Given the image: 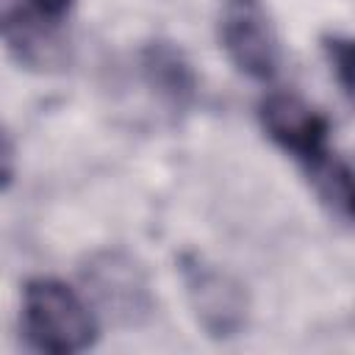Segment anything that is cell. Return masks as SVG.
I'll use <instances>...</instances> for the list:
<instances>
[{"mask_svg":"<svg viewBox=\"0 0 355 355\" xmlns=\"http://www.w3.org/2000/svg\"><path fill=\"white\" fill-rule=\"evenodd\" d=\"M22 333L36 352L72 355L94 347L97 322L75 288L55 277H33L22 288Z\"/></svg>","mask_w":355,"mask_h":355,"instance_id":"cell-1","label":"cell"},{"mask_svg":"<svg viewBox=\"0 0 355 355\" xmlns=\"http://www.w3.org/2000/svg\"><path fill=\"white\" fill-rule=\"evenodd\" d=\"M180 280L197 324L216 341H227L247 327L250 297L244 286L222 266L197 252L180 255Z\"/></svg>","mask_w":355,"mask_h":355,"instance_id":"cell-2","label":"cell"},{"mask_svg":"<svg viewBox=\"0 0 355 355\" xmlns=\"http://www.w3.org/2000/svg\"><path fill=\"white\" fill-rule=\"evenodd\" d=\"M219 39L239 72L269 80L280 69V39L261 0H225L219 11Z\"/></svg>","mask_w":355,"mask_h":355,"instance_id":"cell-3","label":"cell"},{"mask_svg":"<svg viewBox=\"0 0 355 355\" xmlns=\"http://www.w3.org/2000/svg\"><path fill=\"white\" fill-rule=\"evenodd\" d=\"M89 291L103 311L122 324H139L153 311V294L144 269L122 250L94 252L83 269Z\"/></svg>","mask_w":355,"mask_h":355,"instance_id":"cell-4","label":"cell"},{"mask_svg":"<svg viewBox=\"0 0 355 355\" xmlns=\"http://www.w3.org/2000/svg\"><path fill=\"white\" fill-rule=\"evenodd\" d=\"M258 116H261L266 136L280 150H286L300 166L330 150L327 147V136H330L327 116L319 108H313L308 100H302L300 94H291V92L266 94L258 105Z\"/></svg>","mask_w":355,"mask_h":355,"instance_id":"cell-5","label":"cell"},{"mask_svg":"<svg viewBox=\"0 0 355 355\" xmlns=\"http://www.w3.org/2000/svg\"><path fill=\"white\" fill-rule=\"evenodd\" d=\"M139 75L169 114H186L197 103V72L189 55L169 39H153L139 50Z\"/></svg>","mask_w":355,"mask_h":355,"instance_id":"cell-6","label":"cell"},{"mask_svg":"<svg viewBox=\"0 0 355 355\" xmlns=\"http://www.w3.org/2000/svg\"><path fill=\"white\" fill-rule=\"evenodd\" d=\"M55 22L22 8H0V39L6 47L31 67H50L58 61L61 42L53 33Z\"/></svg>","mask_w":355,"mask_h":355,"instance_id":"cell-7","label":"cell"},{"mask_svg":"<svg viewBox=\"0 0 355 355\" xmlns=\"http://www.w3.org/2000/svg\"><path fill=\"white\" fill-rule=\"evenodd\" d=\"M302 172L308 178V183L313 186L319 202L327 208V214L333 219H338L341 225L352 222V172L349 164L336 155V153H324L308 164H302Z\"/></svg>","mask_w":355,"mask_h":355,"instance_id":"cell-8","label":"cell"},{"mask_svg":"<svg viewBox=\"0 0 355 355\" xmlns=\"http://www.w3.org/2000/svg\"><path fill=\"white\" fill-rule=\"evenodd\" d=\"M322 50H324V61H327L341 94L349 100L352 97V44H349V39L341 33H327L322 39Z\"/></svg>","mask_w":355,"mask_h":355,"instance_id":"cell-9","label":"cell"},{"mask_svg":"<svg viewBox=\"0 0 355 355\" xmlns=\"http://www.w3.org/2000/svg\"><path fill=\"white\" fill-rule=\"evenodd\" d=\"M75 0H25V8L33 11L36 17L47 19V22H61L67 17V11L72 8Z\"/></svg>","mask_w":355,"mask_h":355,"instance_id":"cell-10","label":"cell"},{"mask_svg":"<svg viewBox=\"0 0 355 355\" xmlns=\"http://www.w3.org/2000/svg\"><path fill=\"white\" fill-rule=\"evenodd\" d=\"M14 169H17V158H14V144L6 136V130L0 128V191L11 186L14 180Z\"/></svg>","mask_w":355,"mask_h":355,"instance_id":"cell-11","label":"cell"}]
</instances>
